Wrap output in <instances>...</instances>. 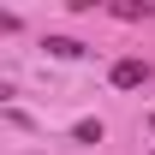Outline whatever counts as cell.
I'll use <instances>...</instances> for the list:
<instances>
[{"label":"cell","instance_id":"3","mask_svg":"<svg viewBox=\"0 0 155 155\" xmlns=\"http://www.w3.org/2000/svg\"><path fill=\"white\" fill-rule=\"evenodd\" d=\"M42 48H48L54 60H84V42H78V36H48Z\"/></svg>","mask_w":155,"mask_h":155},{"label":"cell","instance_id":"2","mask_svg":"<svg viewBox=\"0 0 155 155\" xmlns=\"http://www.w3.org/2000/svg\"><path fill=\"white\" fill-rule=\"evenodd\" d=\"M107 12H114V18H125V24H143V18H155V0H114Z\"/></svg>","mask_w":155,"mask_h":155},{"label":"cell","instance_id":"5","mask_svg":"<svg viewBox=\"0 0 155 155\" xmlns=\"http://www.w3.org/2000/svg\"><path fill=\"white\" fill-rule=\"evenodd\" d=\"M149 125H155V119H149Z\"/></svg>","mask_w":155,"mask_h":155},{"label":"cell","instance_id":"4","mask_svg":"<svg viewBox=\"0 0 155 155\" xmlns=\"http://www.w3.org/2000/svg\"><path fill=\"white\" fill-rule=\"evenodd\" d=\"M78 143H101V119H84L78 125Z\"/></svg>","mask_w":155,"mask_h":155},{"label":"cell","instance_id":"1","mask_svg":"<svg viewBox=\"0 0 155 155\" xmlns=\"http://www.w3.org/2000/svg\"><path fill=\"white\" fill-rule=\"evenodd\" d=\"M107 78H114V90H143V84L155 78V66H149V60H114Z\"/></svg>","mask_w":155,"mask_h":155}]
</instances>
